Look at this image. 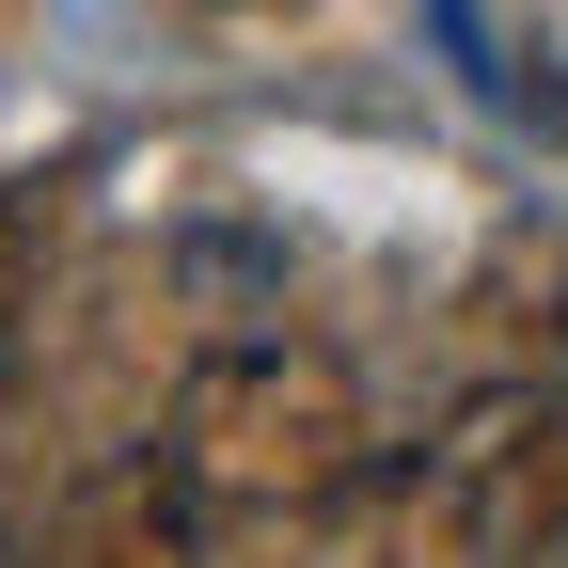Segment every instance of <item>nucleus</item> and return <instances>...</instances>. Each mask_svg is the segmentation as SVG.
I'll list each match as a JSON object with an SVG mask.
<instances>
[{"label":"nucleus","mask_w":568,"mask_h":568,"mask_svg":"<svg viewBox=\"0 0 568 568\" xmlns=\"http://www.w3.org/2000/svg\"><path fill=\"white\" fill-rule=\"evenodd\" d=\"M410 474L443 489V521L474 537V568H521L537 537H568V410H552L537 379H489Z\"/></svg>","instance_id":"f03ea898"},{"label":"nucleus","mask_w":568,"mask_h":568,"mask_svg":"<svg viewBox=\"0 0 568 568\" xmlns=\"http://www.w3.org/2000/svg\"><path fill=\"white\" fill-rule=\"evenodd\" d=\"M301 537H316L301 568H474V537L443 521L426 474H364V489H347L332 521H301Z\"/></svg>","instance_id":"20e7f679"},{"label":"nucleus","mask_w":568,"mask_h":568,"mask_svg":"<svg viewBox=\"0 0 568 568\" xmlns=\"http://www.w3.org/2000/svg\"><path fill=\"white\" fill-rule=\"evenodd\" d=\"M32 284H48V205H32V190H0V347L32 332Z\"/></svg>","instance_id":"39448f33"},{"label":"nucleus","mask_w":568,"mask_h":568,"mask_svg":"<svg viewBox=\"0 0 568 568\" xmlns=\"http://www.w3.org/2000/svg\"><path fill=\"white\" fill-rule=\"evenodd\" d=\"M174 489L205 521H332L379 458V395L332 364V347H205L174 379Z\"/></svg>","instance_id":"f257e3e1"},{"label":"nucleus","mask_w":568,"mask_h":568,"mask_svg":"<svg viewBox=\"0 0 568 568\" xmlns=\"http://www.w3.org/2000/svg\"><path fill=\"white\" fill-rule=\"evenodd\" d=\"M48 568H205V506L174 489V458H95L48 521Z\"/></svg>","instance_id":"7ed1b4c3"}]
</instances>
